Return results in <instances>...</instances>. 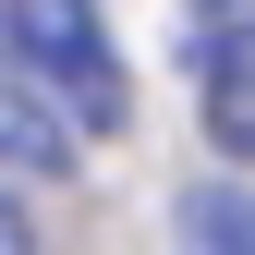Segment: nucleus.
<instances>
[{"label":"nucleus","instance_id":"obj_3","mask_svg":"<svg viewBox=\"0 0 255 255\" xmlns=\"http://www.w3.org/2000/svg\"><path fill=\"white\" fill-rule=\"evenodd\" d=\"M73 98H49L37 73H0V158L12 170H73Z\"/></svg>","mask_w":255,"mask_h":255},{"label":"nucleus","instance_id":"obj_1","mask_svg":"<svg viewBox=\"0 0 255 255\" xmlns=\"http://www.w3.org/2000/svg\"><path fill=\"white\" fill-rule=\"evenodd\" d=\"M182 61H195L207 146L255 158V0H195V12H182Z\"/></svg>","mask_w":255,"mask_h":255},{"label":"nucleus","instance_id":"obj_4","mask_svg":"<svg viewBox=\"0 0 255 255\" xmlns=\"http://www.w3.org/2000/svg\"><path fill=\"white\" fill-rule=\"evenodd\" d=\"M182 255H255V195L243 182H195L182 195Z\"/></svg>","mask_w":255,"mask_h":255},{"label":"nucleus","instance_id":"obj_2","mask_svg":"<svg viewBox=\"0 0 255 255\" xmlns=\"http://www.w3.org/2000/svg\"><path fill=\"white\" fill-rule=\"evenodd\" d=\"M24 61L73 98L85 134H122V98H134V85H122V61H110V37H98L85 0H24Z\"/></svg>","mask_w":255,"mask_h":255},{"label":"nucleus","instance_id":"obj_6","mask_svg":"<svg viewBox=\"0 0 255 255\" xmlns=\"http://www.w3.org/2000/svg\"><path fill=\"white\" fill-rule=\"evenodd\" d=\"M0 49H24V0H0Z\"/></svg>","mask_w":255,"mask_h":255},{"label":"nucleus","instance_id":"obj_5","mask_svg":"<svg viewBox=\"0 0 255 255\" xmlns=\"http://www.w3.org/2000/svg\"><path fill=\"white\" fill-rule=\"evenodd\" d=\"M0 255H37V243H24V219H12V195H0Z\"/></svg>","mask_w":255,"mask_h":255}]
</instances>
